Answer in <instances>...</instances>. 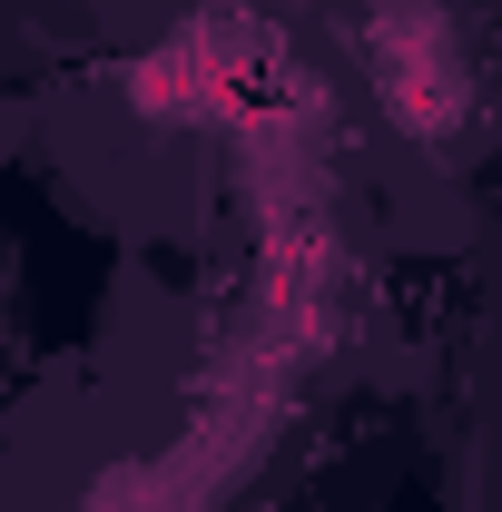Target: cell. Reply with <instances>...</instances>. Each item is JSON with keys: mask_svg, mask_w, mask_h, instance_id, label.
I'll return each mask as SVG.
<instances>
[{"mask_svg": "<svg viewBox=\"0 0 502 512\" xmlns=\"http://www.w3.org/2000/svg\"><path fill=\"white\" fill-rule=\"evenodd\" d=\"M384 99H394V119L414 128V138H443V128L463 119V79L443 69L434 40H384Z\"/></svg>", "mask_w": 502, "mask_h": 512, "instance_id": "1", "label": "cell"}]
</instances>
